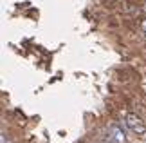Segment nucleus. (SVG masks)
I'll return each instance as SVG.
<instances>
[{"instance_id":"nucleus-1","label":"nucleus","mask_w":146,"mask_h":143,"mask_svg":"<svg viewBox=\"0 0 146 143\" xmlns=\"http://www.w3.org/2000/svg\"><path fill=\"white\" fill-rule=\"evenodd\" d=\"M125 122H126V125H128V129H130L132 132H135L137 136H144V134H146L144 122H143V120L137 116V114L128 112L126 116H125Z\"/></svg>"},{"instance_id":"nucleus-2","label":"nucleus","mask_w":146,"mask_h":143,"mask_svg":"<svg viewBox=\"0 0 146 143\" xmlns=\"http://www.w3.org/2000/svg\"><path fill=\"white\" fill-rule=\"evenodd\" d=\"M110 136L115 143H126V138H125V132L119 125H112L110 127Z\"/></svg>"}]
</instances>
